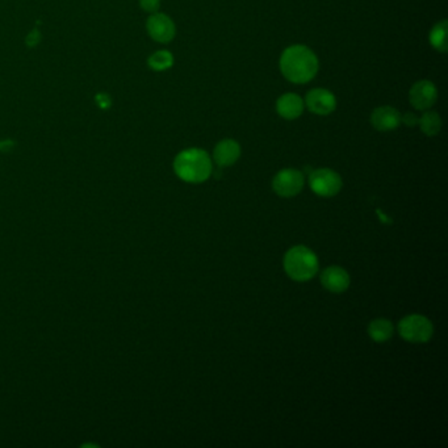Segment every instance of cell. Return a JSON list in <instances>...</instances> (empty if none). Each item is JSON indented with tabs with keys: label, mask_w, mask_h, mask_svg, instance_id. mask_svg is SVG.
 Masks as SVG:
<instances>
[{
	"label": "cell",
	"mask_w": 448,
	"mask_h": 448,
	"mask_svg": "<svg viewBox=\"0 0 448 448\" xmlns=\"http://www.w3.org/2000/svg\"><path fill=\"white\" fill-rule=\"evenodd\" d=\"M418 125L425 136L435 137L442 129V118L437 112L430 111V112H426L425 115L418 120Z\"/></svg>",
	"instance_id": "obj_16"
},
{
	"label": "cell",
	"mask_w": 448,
	"mask_h": 448,
	"mask_svg": "<svg viewBox=\"0 0 448 448\" xmlns=\"http://www.w3.org/2000/svg\"><path fill=\"white\" fill-rule=\"evenodd\" d=\"M305 108L304 100L298 93L288 92L281 95L276 102V112L277 115L286 120H296L302 115Z\"/></svg>",
	"instance_id": "obj_11"
},
{
	"label": "cell",
	"mask_w": 448,
	"mask_h": 448,
	"mask_svg": "<svg viewBox=\"0 0 448 448\" xmlns=\"http://www.w3.org/2000/svg\"><path fill=\"white\" fill-rule=\"evenodd\" d=\"M321 283L329 292L342 293L350 287V275L342 267H338V265L327 267L322 272Z\"/></svg>",
	"instance_id": "obj_12"
},
{
	"label": "cell",
	"mask_w": 448,
	"mask_h": 448,
	"mask_svg": "<svg viewBox=\"0 0 448 448\" xmlns=\"http://www.w3.org/2000/svg\"><path fill=\"white\" fill-rule=\"evenodd\" d=\"M139 4L145 11L155 13L160 10L161 0H139Z\"/></svg>",
	"instance_id": "obj_18"
},
{
	"label": "cell",
	"mask_w": 448,
	"mask_h": 448,
	"mask_svg": "<svg viewBox=\"0 0 448 448\" xmlns=\"http://www.w3.org/2000/svg\"><path fill=\"white\" fill-rule=\"evenodd\" d=\"M447 29V20H442L434 25V28L431 29L430 36H428L431 46L440 53H446L448 50Z\"/></svg>",
	"instance_id": "obj_15"
},
{
	"label": "cell",
	"mask_w": 448,
	"mask_h": 448,
	"mask_svg": "<svg viewBox=\"0 0 448 448\" xmlns=\"http://www.w3.org/2000/svg\"><path fill=\"white\" fill-rule=\"evenodd\" d=\"M309 185L314 194L323 197H333L342 188L339 173L330 169H318L309 173Z\"/></svg>",
	"instance_id": "obj_5"
},
{
	"label": "cell",
	"mask_w": 448,
	"mask_h": 448,
	"mask_svg": "<svg viewBox=\"0 0 448 448\" xmlns=\"http://www.w3.org/2000/svg\"><path fill=\"white\" fill-rule=\"evenodd\" d=\"M241 157V146L234 139H222L213 150V160L219 167L233 166Z\"/></svg>",
	"instance_id": "obj_13"
},
{
	"label": "cell",
	"mask_w": 448,
	"mask_h": 448,
	"mask_svg": "<svg viewBox=\"0 0 448 448\" xmlns=\"http://www.w3.org/2000/svg\"><path fill=\"white\" fill-rule=\"evenodd\" d=\"M307 108L314 115L327 116L333 114L337 108V99L333 92L325 88H314L307 93Z\"/></svg>",
	"instance_id": "obj_9"
},
{
	"label": "cell",
	"mask_w": 448,
	"mask_h": 448,
	"mask_svg": "<svg viewBox=\"0 0 448 448\" xmlns=\"http://www.w3.org/2000/svg\"><path fill=\"white\" fill-rule=\"evenodd\" d=\"M149 36L157 43L166 44L170 43L176 35V26L173 20L164 13H153L148 20Z\"/></svg>",
	"instance_id": "obj_7"
},
{
	"label": "cell",
	"mask_w": 448,
	"mask_h": 448,
	"mask_svg": "<svg viewBox=\"0 0 448 448\" xmlns=\"http://www.w3.org/2000/svg\"><path fill=\"white\" fill-rule=\"evenodd\" d=\"M371 124L379 132H391L400 127L401 114L391 105H383L372 112Z\"/></svg>",
	"instance_id": "obj_10"
},
{
	"label": "cell",
	"mask_w": 448,
	"mask_h": 448,
	"mask_svg": "<svg viewBox=\"0 0 448 448\" xmlns=\"http://www.w3.org/2000/svg\"><path fill=\"white\" fill-rule=\"evenodd\" d=\"M418 120L419 118L412 112H408V114L401 116V123H403L406 127L414 128L415 125H418Z\"/></svg>",
	"instance_id": "obj_19"
},
{
	"label": "cell",
	"mask_w": 448,
	"mask_h": 448,
	"mask_svg": "<svg viewBox=\"0 0 448 448\" xmlns=\"http://www.w3.org/2000/svg\"><path fill=\"white\" fill-rule=\"evenodd\" d=\"M284 270L296 281H308L318 271L317 255L307 246H295L284 256Z\"/></svg>",
	"instance_id": "obj_3"
},
{
	"label": "cell",
	"mask_w": 448,
	"mask_h": 448,
	"mask_svg": "<svg viewBox=\"0 0 448 448\" xmlns=\"http://www.w3.org/2000/svg\"><path fill=\"white\" fill-rule=\"evenodd\" d=\"M393 332H394L393 323L389 320H384V318L373 320L368 326V334L371 339L379 343L389 341L393 337Z\"/></svg>",
	"instance_id": "obj_14"
},
{
	"label": "cell",
	"mask_w": 448,
	"mask_h": 448,
	"mask_svg": "<svg viewBox=\"0 0 448 448\" xmlns=\"http://www.w3.org/2000/svg\"><path fill=\"white\" fill-rule=\"evenodd\" d=\"M304 187V175L296 169H284L276 173L272 188L281 197L299 195Z\"/></svg>",
	"instance_id": "obj_6"
},
{
	"label": "cell",
	"mask_w": 448,
	"mask_h": 448,
	"mask_svg": "<svg viewBox=\"0 0 448 448\" xmlns=\"http://www.w3.org/2000/svg\"><path fill=\"white\" fill-rule=\"evenodd\" d=\"M280 70L287 81L308 83L318 72V58L308 46H289L280 58Z\"/></svg>",
	"instance_id": "obj_1"
},
{
	"label": "cell",
	"mask_w": 448,
	"mask_h": 448,
	"mask_svg": "<svg viewBox=\"0 0 448 448\" xmlns=\"http://www.w3.org/2000/svg\"><path fill=\"white\" fill-rule=\"evenodd\" d=\"M148 63H149L150 69L155 70V71H164V70L170 69L173 66V54L167 50L155 52L154 54L150 56Z\"/></svg>",
	"instance_id": "obj_17"
},
{
	"label": "cell",
	"mask_w": 448,
	"mask_h": 448,
	"mask_svg": "<svg viewBox=\"0 0 448 448\" xmlns=\"http://www.w3.org/2000/svg\"><path fill=\"white\" fill-rule=\"evenodd\" d=\"M173 170L184 182L201 183L212 173V161L204 150L187 149L176 155Z\"/></svg>",
	"instance_id": "obj_2"
},
{
	"label": "cell",
	"mask_w": 448,
	"mask_h": 448,
	"mask_svg": "<svg viewBox=\"0 0 448 448\" xmlns=\"http://www.w3.org/2000/svg\"><path fill=\"white\" fill-rule=\"evenodd\" d=\"M409 100L415 109L426 111L437 103L438 91L435 84L430 81L414 83L409 92Z\"/></svg>",
	"instance_id": "obj_8"
},
{
	"label": "cell",
	"mask_w": 448,
	"mask_h": 448,
	"mask_svg": "<svg viewBox=\"0 0 448 448\" xmlns=\"http://www.w3.org/2000/svg\"><path fill=\"white\" fill-rule=\"evenodd\" d=\"M399 333L410 343L428 342L434 334V326L428 318L419 314H412L399 323Z\"/></svg>",
	"instance_id": "obj_4"
}]
</instances>
